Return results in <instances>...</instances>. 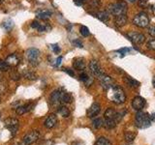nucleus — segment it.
I'll use <instances>...</instances> for the list:
<instances>
[{
  "instance_id": "nucleus-16",
  "label": "nucleus",
  "mask_w": 155,
  "mask_h": 145,
  "mask_svg": "<svg viewBox=\"0 0 155 145\" xmlns=\"http://www.w3.org/2000/svg\"><path fill=\"white\" fill-rule=\"evenodd\" d=\"M73 67L74 69L78 71H84L85 69V61L84 58L81 57H77L73 61Z\"/></svg>"
},
{
  "instance_id": "nucleus-26",
  "label": "nucleus",
  "mask_w": 155,
  "mask_h": 145,
  "mask_svg": "<svg viewBox=\"0 0 155 145\" xmlns=\"http://www.w3.org/2000/svg\"><path fill=\"white\" fill-rule=\"evenodd\" d=\"M51 16V12L47 11V10H44V11H41V12L37 13V18H41V19H44V21H46V19L50 18Z\"/></svg>"
},
{
  "instance_id": "nucleus-7",
  "label": "nucleus",
  "mask_w": 155,
  "mask_h": 145,
  "mask_svg": "<svg viewBox=\"0 0 155 145\" xmlns=\"http://www.w3.org/2000/svg\"><path fill=\"white\" fill-rule=\"evenodd\" d=\"M4 124H5V126H6V128L12 133V135L16 134V133L18 132V124H19L18 119H16V118H7L6 120H5Z\"/></svg>"
},
{
  "instance_id": "nucleus-34",
  "label": "nucleus",
  "mask_w": 155,
  "mask_h": 145,
  "mask_svg": "<svg viewBox=\"0 0 155 145\" xmlns=\"http://www.w3.org/2000/svg\"><path fill=\"white\" fill-rule=\"evenodd\" d=\"M89 5L92 8H98L101 6V0H90Z\"/></svg>"
},
{
  "instance_id": "nucleus-19",
  "label": "nucleus",
  "mask_w": 155,
  "mask_h": 145,
  "mask_svg": "<svg viewBox=\"0 0 155 145\" xmlns=\"http://www.w3.org/2000/svg\"><path fill=\"white\" fill-rule=\"evenodd\" d=\"M33 106H34L33 104H27V105H24L18 106L17 109H16V113L18 115H23L24 113L30 111L33 108Z\"/></svg>"
},
{
  "instance_id": "nucleus-44",
  "label": "nucleus",
  "mask_w": 155,
  "mask_h": 145,
  "mask_svg": "<svg viewBox=\"0 0 155 145\" xmlns=\"http://www.w3.org/2000/svg\"><path fill=\"white\" fill-rule=\"evenodd\" d=\"M151 12H152V14H154V16H155V3L151 6Z\"/></svg>"
},
{
  "instance_id": "nucleus-21",
  "label": "nucleus",
  "mask_w": 155,
  "mask_h": 145,
  "mask_svg": "<svg viewBox=\"0 0 155 145\" xmlns=\"http://www.w3.org/2000/svg\"><path fill=\"white\" fill-rule=\"evenodd\" d=\"M124 82H125L126 85H127L128 87H131V88H136V87L140 86V82L137 81L136 79H134L133 77H131V76L124 77Z\"/></svg>"
},
{
  "instance_id": "nucleus-35",
  "label": "nucleus",
  "mask_w": 155,
  "mask_h": 145,
  "mask_svg": "<svg viewBox=\"0 0 155 145\" xmlns=\"http://www.w3.org/2000/svg\"><path fill=\"white\" fill-rule=\"evenodd\" d=\"M10 77L13 79V80H18L19 79H21V74L19 72H18L17 71L15 72H12L11 75H10Z\"/></svg>"
},
{
  "instance_id": "nucleus-31",
  "label": "nucleus",
  "mask_w": 155,
  "mask_h": 145,
  "mask_svg": "<svg viewBox=\"0 0 155 145\" xmlns=\"http://www.w3.org/2000/svg\"><path fill=\"white\" fill-rule=\"evenodd\" d=\"M95 145H111V143L108 138L102 137L97 139V141L95 142Z\"/></svg>"
},
{
  "instance_id": "nucleus-14",
  "label": "nucleus",
  "mask_w": 155,
  "mask_h": 145,
  "mask_svg": "<svg viewBox=\"0 0 155 145\" xmlns=\"http://www.w3.org/2000/svg\"><path fill=\"white\" fill-rule=\"evenodd\" d=\"M101 111V106L99 104L97 103H94L93 105H92L90 108H88V110H87V117L89 118H93L95 117V116H97Z\"/></svg>"
},
{
  "instance_id": "nucleus-10",
  "label": "nucleus",
  "mask_w": 155,
  "mask_h": 145,
  "mask_svg": "<svg viewBox=\"0 0 155 145\" xmlns=\"http://www.w3.org/2000/svg\"><path fill=\"white\" fill-rule=\"evenodd\" d=\"M100 82H101V85L102 87H103V89L106 90V91H108L109 89H110L111 87L114 86V80L111 79V77L109 76H107L105 74L102 75L100 77Z\"/></svg>"
},
{
  "instance_id": "nucleus-20",
  "label": "nucleus",
  "mask_w": 155,
  "mask_h": 145,
  "mask_svg": "<svg viewBox=\"0 0 155 145\" xmlns=\"http://www.w3.org/2000/svg\"><path fill=\"white\" fill-rule=\"evenodd\" d=\"M73 101V97L70 93L68 92L61 91V95H60V103L61 104H70Z\"/></svg>"
},
{
  "instance_id": "nucleus-24",
  "label": "nucleus",
  "mask_w": 155,
  "mask_h": 145,
  "mask_svg": "<svg viewBox=\"0 0 155 145\" xmlns=\"http://www.w3.org/2000/svg\"><path fill=\"white\" fill-rule=\"evenodd\" d=\"M96 18L100 19L101 21H103V22H107V21H109V19H110V14L107 12V11H101V12H98L96 14Z\"/></svg>"
},
{
  "instance_id": "nucleus-39",
  "label": "nucleus",
  "mask_w": 155,
  "mask_h": 145,
  "mask_svg": "<svg viewBox=\"0 0 155 145\" xmlns=\"http://www.w3.org/2000/svg\"><path fill=\"white\" fill-rule=\"evenodd\" d=\"M86 1H87V0H74V3L76 5H78V6H81V5L84 4Z\"/></svg>"
},
{
  "instance_id": "nucleus-15",
  "label": "nucleus",
  "mask_w": 155,
  "mask_h": 145,
  "mask_svg": "<svg viewBox=\"0 0 155 145\" xmlns=\"http://www.w3.org/2000/svg\"><path fill=\"white\" fill-rule=\"evenodd\" d=\"M31 27L34 29H37L39 32H47L51 29V27L48 24H42L37 21H34L31 22Z\"/></svg>"
},
{
  "instance_id": "nucleus-30",
  "label": "nucleus",
  "mask_w": 155,
  "mask_h": 145,
  "mask_svg": "<svg viewBox=\"0 0 155 145\" xmlns=\"http://www.w3.org/2000/svg\"><path fill=\"white\" fill-rule=\"evenodd\" d=\"M5 30H7V31H10L11 29L13 28L14 26V21H11V19H7V21H5L3 23H2V25H1Z\"/></svg>"
},
{
  "instance_id": "nucleus-36",
  "label": "nucleus",
  "mask_w": 155,
  "mask_h": 145,
  "mask_svg": "<svg viewBox=\"0 0 155 145\" xmlns=\"http://www.w3.org/2000/svg\"><path fill=\"white\" fill-rule=\"evenodd\" d=\"M147 47L149 50L155 51V39H150V40L147 42Z\"/></svg>"
},
{
  "instance_id": "nucleus-17",
  "label": "nucleus",
  "mask_w": 155,
  "mask_h": 145,
  "mask_svg": "<svg viewBox=\"0 0 155 145\" xmlns=\"http://www.w3.org/2000/svg\"><path fill=\"white\" fill-rule=\"evenodd\" d=\"M127 21H128V18H127V16H126V14H118V16H115L114 23L117 27H122L125 25L126 23H127Z\"/></svg>"
},
{
  "instance_id": "nucleus-29",
  "label": "nucleus",
  "mask_w": 155,
  "mask_h": 145,
  "mask_svg": "<svg viewBox=\"0 0 155 145\" xmlns=\"http://www.w3.org/2000/svg\"><path fill=\"white\" fill-rule=\"evenodd\" d=\"M104 122L105 121L102 119V118H96L93 120V122H92V125H93L94 129H100L104 126Z\"/></svg>"
},
{
  "instance_id": "nucleus-23",
  "label": "nucleus",
  "mask_w": 155,
  "mask_h": 145,
  "mask_svg": "<svg viewBox=\"0 0 155 145\" xmlns=\"http://www.w3.org/2000/svg\"><path fill=\"white\" fill-rule=\"evenodd\" d=\"M80 80L84 82L85 86H90L92 82H93V79L90 77L87 74H85V72H82V74L80 75Z\"/></svg>"
},
{
  "instance_id": "nucleus-25",
  "label": "nucleus",
  "mask_w": 155,
  "mask_h": 145,
  "mask_svg": "<svg viewBox=\"0 0 155 145\" xmlns=\"http://www.w3.org/2000/svg\"><path fill=\"white\" fill-rule=\"evenodd\" d=\"M57 113L59 115H61L62 117L67 118V117H69V116H70V110H69V108H67V106L60 105L59 108H58V109H57Z\"/></svg>"
},
{
  "instance_id": "nucleus-33",
  "label": "nucleus",
  "mask_w": 155,
  "mask_h": 145,
  "mask_svg": "<svg viewBox=\"0 0 155 145\" xmlns=\"http://www.w3.org/2000/svg\"><path fill=\"white\" fill-rule=\"evenodd\" d=\"M80 32H81V35L84 36V37H87V36H89V29L87 28L86 26H84V25L81 26Z\"/></svg>"
},
{
  "instance_id": "nucleus-47",
  "label": "nucleus",
  "mask_w": 155,
  "mask_h": 145,
  "mask_svg": "<svg viewBox=\"0 0 155 145\" xmlns=\"http://www.w3.org/2000/svg\"><path fill=\"white\" fill-rule=\"evenodd\" d=\"M1 1H2V0H0V2H1Z\"/></svg>"
},
{
  "instance_id": "nucleus-4",
  "label": "nucleus",
  "mask_w": 155,
  "mask_h": 145,
  "mask_svg": "<svg viewBox=\"0 0 155 145\" xmlns=\"http://www.w3.org/2000/svg\"><path fill=\"white\" fill-rule=\"evenodd\" d=\"M25 57L29 64L33 67H36L40 63V50L35 47L28 48L25 51Z\"/></svg>"
},
{
  "instance_id": "nucleus-5",
  "label": "nucleus",
  "mask_w": 155,
  "mask_h": 145,
  "mask_svg": "<svg viewBox=\"0 0 155 145\" xmlns=\"http://www.w3.org/2000/svg\"><path fill=\"white\" fill-rule=\"evenodd\" d=\"M133 23L140 28H145L149 25V18L145 13H139L134 17Z\"/></svg>"
},
{
  "instance_id": "nucleus-11",
  "label": "nucleus",
  "mask_w": 155,
  "mask_h": 145,
  "mask_svg": "<svg viewBox=\"0 0 155 145\" xmlns=\"http://www.w3.org/2000/svg\"><path fill=\"white\" fill-rule=\"evenodd\" d=\"M5 61L9 65V67H17L21 62V57L17 53H12L6 58Z\"/></svg>"
},
{
  "instance_id": "nucleus-13",
  "label": "nucleus",
  "mask_w": 155,
  "mask_h": 145,
  "mask_svg": "<svg viewBox=\"0 0 155 145\" xmlns=\"http://www.w3.org/2000/svg\"><path fill=\"white\" fill-rule=\"evenodd\" d=\"M57 124V116L55 114H50L44 122V126L47 129H52Z\"/></svg>"
},
{
  "instance_id": "nucleus-42",
  "label": "nucleus",
  "mask_w": 155,
  "mask_h": 145,
  "mask_svg": "<svg viewBox=\"0 0 155 145\" xmlns=\"http://www.w3.org/2000/svg\"><path fill=\"white\" fill-rule=\"evenodd\" d=\"M74 44L75 45H77L79 47H82V44L79 41V40H76V41H74Z\"/></svg>"
},
{
  "instance_id": "nucleus-3",
  "label": "nucleus",
  "mask_w": 155,
  "mask_h": 145,
  "mask_svg": "<svg viewBox=\"0 0 155 145\" xmlns=\"http://www.w3.org/2000/svg\"><path fill=\"white\" fill-rule=\"evenodd\" d=\"M151 125V119H150V116L143 112V111H139L136 114L135 117V126L139 129H147L149 126Z\"/></svg>"
},
{
  "instance_id": "nucleus-27",
  "label": "nucleus",
  "mask_w": 155,
  "mask_h": 145,
  "mask_svg": "<svg viewBox=\"0 0 155 145\" xmlns=\"http://www.w3.org/2000/svg\"><path fill=\"white\" fill-rule=\"evenodd\" d=\"M116 126V121L113 120V119H105V122H104V127L108 130H111L115 128Z\"/></svg>"
},
{
  "instance_id": "nucleus-9",
  "label": "nucleus",
  "mask_w": 155,
  "mask_h": 145,
  "mask_svg": "<svg viewBox=\"0 0 155 145\" xmlns=\"http://www.w3.org/2000/svg\"><path fill=\"white\" fill-rule=\"evenodd\" d=\"M40 137V133L38 130H31L27 134H25V137H23V142H25L27 145H30L34 142H36L37 140Z\"/></svg>"
},
{
  "instance_id": "nucleus-6",
  "label": "nucleus",
  "mask_w": 155,
  "mask_h": 145,
  "mask_svg": "<svg viewBox=\"0 0 155 145\" xmlns=\"http://www.w3.org/2000/svg\"><path fill=\"white\" fill-rule=\"evenodd\" d=\"M127 37L129 38V40L136 44V45H142L145 41V36L142 33H138L135 31H130L127 34Z\"/></svg>"
},
{
  "instance_id": "nucleus-12",
  "label": "nucleus",
  "mask_w": 155,
  "mask_h": 145,
  "mask_svg": "<svg viewBox=\"0 0 155 145\" xmlns=\"http://www.w3.org/2000/svg\"><path fill=\"white\" fill-rule=\"evenodd\" d=\"M144 105H145V100L143 98H142V97H140V96L135 97V98L133 99V101H132L133 108L136 109V110H138V111L142 110L144 108Z\"/></svg>"
},
{
  "instance_id": "nucleus-37",
  "label": "nucleus",
  "mask_w": 155,
  "mask_h": 145,
  "mask_svg": "<svg viewBox=\"0 0 155 145\" xmlns=\"http://www.w3.org/2000/svg\"><path fill=\"white\" fill-rule=\"evenodd\" d=\"M147 32H148V34H149V35L151 36L152 38H155V25L149 26Z\"/></svg>"
},
{
  "instance_id": "nucleus-2",
  "label": "nucleus",
  "mask_w": 155,
  "mask_h": 145,
  "mask_svg": "<svg viewBox=\"0 0 155 145\" xmlns=\"http://www.w3.org/2000/svg\"><path fill=\"white\" fill-rule=\"evenodd\" d=\"M107 12L113 16H118V14H123L127 12V3L123 0H118L115 3H110L108 5Z\"/></svg>"
},
{
  "instance_id": "nucleus-43",
  "label": "nucleus",
  "mask_w": 155,
  "mask_h": 145,
  "mask_svg": "<svg viewBox=\"0 0 155 145\" xmlns=\"http://www.w3.org/2000/svg\"><path fill=\"white\" fill-rule=\"evenodd\" d=\"M61 60H62V57L59 56L57 58V60H56V66H59L61 64Z\"/></svg>"
},
{
  "instance_id": "nucleus-28",
  "label": "nucleus",
  "mask_w": 155,
  "mask_h": 145,
  "mask_svg": "<svg viewBox=\"0 0 155 145\" xmlns=\"http://www.w3.org/2000/svg\"><path fill=\"white\" fill-rule=\"evenodd\" d=\"M136 137V134L133 132H126L124 134V138H125V141L127 143H132Z\"/></svg>"
},
{
  "instance_id": "nucleus-48",
  "label": "nucleus",
  "mask_w": 155,
  "mask_h": 145,
  "mask_svg": "<svg viewBox=\"0 0 155 145\" xmlns=\"http://www.w3.org/2000/svg\"><path fill=\"white\" fill-rule=\"evenodd\" d=\"M0 115H1V114H0Z\"/></svg>"
},
{
  "instance_id": "nucleus-1",
  "label": "nucleus",
  "mask_w": 155,
  "mask_h": 145,
  "mask_svg": "<svg viewBox=\"0 0 155 145\" xmlns=\"http://www.w3.org/2000/svg\"><path fill=\"white\" fill-rule=\"evenodd\" d=\"M109 90H110L109 98L111 102H114V104L120 105V104H123L126 101V95L121 87L114 85Z\"/></svg>"
},
{
  "instance_id": "nucleus-8",
  "label": "nucleus",
  "mask_w": 155,
  "mask_h": 145,
  "mask_svg": "<svg viewBox=\"0 0 155 145\" xmlns=\"http://www.w3.org/2000/svg\"><path fill=\"white\" fill-rule=\"evenodd\" d=\"M89 71L92 75L97 76V77H100L102 75L104 74V72L101 68L100 63L97 60H91L89 62Z\"/></svg>"
},
{
  "instance_id": "nucleus-38",
  "label": "nucleus",
  "mask_w": 155,
  "mask_h": 145,
  "mask_svg": "<svg viewBox=\"0 0 155 145\" xmlns=\"http://www.w3.org/2000/svg\"><path fill=\"white\" fill-rule=\"evenodd\" d=\"M139 6L142 8H147L148 6L147 0H139Z\"/></svg>"
},
{
  "instance_id": "nucleus-45",
  "label": "nucleus",
  "mask_w": 155,
  "mask_h": 145,
  "mask_svg": "<svg viewBox=\"0 0 155 145\" xmlns=\"http://www.w3.org/2000/svg\"><path fill=\"white\" fill-rule=\"evenodd\" d=\"M152 85H153V87L155 88V76H154V77L152 79Z\"/></svg>"
},
{
  "instance_id": "nucleus-46",
  "label": "nucleus",
  "mask_w": 155,
  "mask_h": 145,
  "mask_svg": "<svg viewBox=\"0 0 155 145\" xmlns=\"http://www.w3.org/2000/svg\"><path fill=\"white\" fill-rule=\"evenodd\" d=\"M18 145H27V144H26L25 142H23V141H21V142H19V143H18Z\"/></svg>"
},
{
  "instance_id": "nucleus-40",
  "label": "nucleus",
  "mask_w": 155,
  "mask_h": 145,
  "mask_svg": "<svg viewBox=\"0 0 155 145\" xmlns=\"http://www.w3.org/2000/svg\"><path fill=\"white\" fill-rule=\"evenodd\" d=\"M51 47H52L53 51H54L55 53H59L60 52V48H59V47H58V45H52Z\"/></svg>"
},
{
  "instance_id": "nucleus-22",
  "label": "nucleus",
  "mask_w": 155,
  "mask_h": 145,
  "mask_svg": "<svg viewBox=\"0 0 155 145\" xmlns=\"http://www.w3.org/2000/svg\"><path fill=\"white\" fill-rule=\"evenodd\" d=\"M22 76L25 77L26 79L29 80H36L37 79V75L35 72H33L31 70H23L22 71Z\"/></svg>"
},
{
  "instance_id": "nucleus-41",
  "label": "nucleus",
  "mask_w": 155,
  "mask_h": 145,
  "mask_svg": "<svg viewBox=\"0 0 155 145\" xmlns=\"http://www.w3.org/2000/svg\"><path fill=\"white\" fill-rule=\"evenodd\" d=\"M63 71H64L65 72H67V74L69 75V76H75L74 72H73L71 69H67V68H65V69H63Z\"/></svg>"
},
{
  "instance_id": "nucleus-18",
  "label": "nucleus",
  "mask_w": 155,
  "mask_h": 145,
  "mask_svg": "<svg viewBox=\"0 0 155 145\" xmlns=\"http://www.w3.org/2000/svg\"><path fill=\"white\" fill-rule=\"evenodd\" d=\"M60 95H61V91L60 90H54L51 94L50 97V103L51 105H54L60 103Z\"/></svg>"
},
{
  "instance_id": "nucleus-32",
  "label": "nucleus",
  "mask_w": 155,
  "mask_h": 145,
  "mask_svg": "<svg viewBox=\"0 0 155 145\" xmlns=\"http://www.w3.org/2000/svg\"><path fill=\"white\" fill-rule=\"evenodd\" d=\"M9 69H10V67H9V65L6 63V61L0 59V72H8Z\"/></svg>"
}]
</instances>
